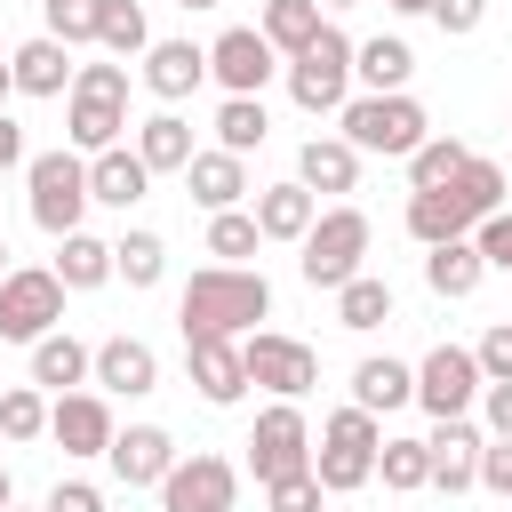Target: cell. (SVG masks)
<instances>
[{"label": "cell", "mask_w": 512, "mask_h": 512, "mask_svg": "<svg viewBox=\"0 0 512 512\" xmlns=\"http://www.w3.org/2000/svg\"><path fill=\"white\" fill-rule=\"evenodd\" d=\"M96 384H104V392H128V400L152 392V384H160L152 344H144V336H104V344H96Z\"/></svg>", "instance_id": "obj_25"}, {"label": "cell", "mask_w": 512, "mask_h": 512, "mask_svg": "<svg viewBox=\"0 0 512 512\" xmlns=\"http://www.w3.org/2000/svg\"><path fill=\"white\" fill-rule=\"evenodd\" d=\"M464 160H472V144H464V136H424V144L408 152V192H432V184H448Z\"/></svg>", "instance_id": "obj_36"}, {"label": "cell", "mask_w": 512, "mask_h": 512, "mask_svg": "<svg viewBox=\"0 0 512 512\" xmlns=\"http://www.w3.org/2000/svg\"><path fill=\"white\" fill-rule=\"evenodd\" d=\"M56 280H64V288H104V280H112V240L64 232V240H56Z\"/></svg>", "instance_id": "obj_31"}, {"label": "cell", "mask_w": 512, "mask_h": 512, "mask_svg": "<svg viewBox=\"0 0 512 512\" xmlns=\"http://www.w3.org/2000/svg\"><path fill=\"white\" fill-rule=\"evenodd\" d=\"M472 352H480V376H488V384H512V320H496Z\"/></svg>", "instance_id": "obj_44"}, {"label": "cell", "mask_w": 512, "mask_h": 512, "mask_svg": "<svg viewBox=\"0 0 512 512\" xmlns=\"http://www.w3.org/2000/svg\"><path fill=\"white\" fill-rule=\"evenodd\" d=\"M336 320H344L352 336H368V328H384V320H392V288H384L376 272H360V280H344V288H336Z\"/></svg>", "instance_id": "obj_34"}, {"label": "cell", "mask_w": 512, "mask_h": 512, "mask_svg": "<svg viewBox=\"0 0 512 512\" xmlns=\"http://www.w3.org/2000/svg\"><path fill=\"white\" fill-rule=\"evenodd\" d=\"M352 400H360L368 416H392V408H408V400H416V368H400L392 352H376V360H360V368H352Z\"/></svg>", "instance_id": "obj_27"}, {"label": "cell", "mask_w": 512, "mask_h": 512, "mask_svg": "<svg viewBox=\"0 0 512 512\" xmlns=\"http://www.w3.org/2000/svg\"><path fill=\"white\" fill-rule=\"evenodd\" d=\"M8 88H16V64H8V56H0V96H8Z\"/></svg>", "instance_id": "obj_52"}, {"label": "cell", "mask_w": 512, "mask_h": 512, "mask_svg": "<svg viewBox=\"0 0 512 512\" xmlns=\"http://www.w3.org/2000/svg\"><path fill=\"white\" fill-rule=\"evenodd\" d=\"M0 512H8V464H0Z\"/></svg>", "instance_id": "obj_53"}, {"label": "cell", "mask_w": 512, "mask_h": 512, "mask_svg": "<svg viewBox=\"0 0 512 512\" xmlns=\"http://www.w3.org/2000/svg\"><path fill=\"white\" fill-rule=\"evenodd\" d=\"M384 8H400V16H432V0H384Z\"/></svg>", "instance_id": "obj_51"}, {"label": "cell", "mask_w": 512, "mask_h": 512, "mask_svg": "<svg viewBox=\"0 0 512 512\" xmlns=\"http://www.w3.org/2000/svg\"><path fill=\"white\" fill-rule=\"evenodd\" d=\"M48 8V32L64 40V48H88L96 32H104V0H40Z\"/></svg>", "instance_id": "obj_41"}, {"label": "cell", "mask_w": 512, "mask_h": 512, "mask_svg": "<svg viewBox=\"0 0 512 512\" xmlns=\"http://www.w3.org/2000/svg\"><path fill=\"white\" fill-rule=\"evenodd\" d=\"M288 96H296V112H344L352 104V40L336 24H320V40L304 56H288Z\"/></svg>", "instance_id": "obj_7"}, {"label": "cell", "mask_w": 512, "mask_h": 512, "mask_svg": "<svg viewBox=\"0 0 512 512\" xmlns=\"http://www.w3.org/2000/svg\"><path fill=\"white\" fill-rule=\"evenodd\" d=\"M112 408H104V392H56V408H48V440L64 448V456H104L112 448Z\"/></svg>", "instance_id": "obj_15"}, {"label": "cell", "mask_w": 512, "mask_h": 512, "mask_svg": "<svg viewBox=\"0 0 512 512\" xmlns=\"http://www.w3.org/2000/svg\"><path fill=\"white\" fill-rule=\"evenodd\" d=\"M376 448H384V432H376V416L352 400V408H336L328 416V432H320V448H312V472H320V488L328 496H352V488H368L376 480Z\"/></svg>", "instance_id": "obj_5"}, {"label": "cell", "mask_w": 512, "mask_h": 512, "mask_svg": "<svg viewBox=\"0 0 512 512\" xmlns=\"http://www.w3.org/2000/svg\"><path fill=\"white\" fill-rule=\"evenodd\" d=\"M480 416L496 440H512V384H480Z\"/></svg>", "instance_id": "obj_49"}, {"label": "cell", "mask_w": 512, "mask_h": 512, "mask_svg": "<svg viewBox=\"0 0 512 512\" xmlns=\"http://www.w3.org/2000/svg\"><path fill=\"white\" fill-rule=\"evenodd\" d=\"M72 88H88V96H120V104H128V64H80Z\"/></svg>", "instance_id": "obj_47"}, {"label": "cell", "mask_w": 512, "mask_h": 512, "mask_svg": "<svg viewBox=\"0 0 512 512\" xmlns=\"http://www.w3.org/2000/svg\"><path fill=\"white\" fill-rule=\"evenodd\" d=\"M8 64H16V96H72V48H64L56 32L24 40Z\"/></svg>", "instance_id": "obj_22"}, {"label": "cell", "mask_w": 512, "mask_h": 512, "mask_svg": "<svg viewBox=\"0 0 512 512\" xmlns=\"http://www.w3.org/2000/svg\"><path fill=\"white\" fill-rule=\"evenodd\" d=\"M40 512H104V496H96V488H88V480H56V488H48V504H40Z\"/></svg>", "instance_id": "obj_48"}, {"label": "cell", "mask_w": 512, "mask_h": 512, "mask_svg": "<svg viewBox=\"0 0 512 512\" xmlns=\"http://www.w3.org/2000/svg\"><path fill=\"white\" fill-rule=\"evenodd\" d=\"M480 448H488V432L472 416H432V488H448V496L480 488Z\"/></svg>", "instance_id": "obj_16"}, {"label": "cell", "mask_w": 512, "mask_h": 512, "mask_svg": "<svg viewBox=\"0 0 512 512\" xmlns=\"http://www.w3.org/2000/svg\"><path fill=\"white\" fill-rule=\"evenodd\" d=\"M408 72H416L408 40H352V80H360L368 96H384V88H408Z\"/></svg>", "instance_id": "obj_30"}, {"label": "cell", "mask_w": 512, "mask_h": 512, "mask_svg": "<svg viewBox=\"0 0 512 512\" xmlns=\"http://www.w3.org/2000/svg\"><path fill=\"white\" fill-rule=\"evenodd\" d=\"M184 184H192V200H200L208 216H216V208H240V200H248V160L224 152V144H216V152H192Z\"/></svg>", "instance_id": "obj_23"}, {"label": "cell", "mask_w": 512, "mask_h": 512, "mask_svg": "<svg viewBox=\"0 0 512 512\" xmlns=\"http://www.w3.org/2000/svg\"><path fill=\"white\" fill-rule=\"evenodd\" d=\"M136 152H144V168H152V176H176V168H192V120H176V112H152V120H136Z\"/></svg>", "instance_id": "obj_28"}, {"label": "cell", "mask_w": 512, "mask_h": 512, "mask_svg": "<svg viewBox=\"0 0 512 512\" xmlns=\"http://www.w3.org/2000/svg\"><path fill=\"white\" fill-rule=\"evenodd\" d=\"M56 320H64V280H56V264H48V272L24 264V272L0 280V344H40Z\"/></svg>", "instance_id": "obj_8"}, {"label": "cell", "mask_w": 512, "mask_h": 512, "mask_svg": "<svg viewBox=\"0 0 512 512\" xmlns=\"http://www.w3.org/2000/svg\"><path fill=\"white\" fill-rule=\"evenodd\" d=\"M480 16H488V0H432V24H440L448 40H464V32H480Z\"/></svg>", "instance_id": "obj_45"}, {"label": "cell", "mask_w": 512, "mask_h": 512, "mask_svg": "<svg viewBox=\"0 0 512 512\" xmlns=\"http://www.w3.org/2000/svg\"><path fill=\"white\" fill-rule=\"evenodd\" d=\"M480 280H488V256H480V240H472V232H464V240H440V248H424V288H432V296L464 304Z\"/></svg>", "instance_id": "obj_21"}, {"label": "cell", "mask_w": 512, "mask_h": 512, "mask_svg": "<svg viewBox=\"0 0 512 512\" xmlns=\"http://www.w3.org/2000/svg\"><path fill=\"white\" fill-rule=\"evenodd\" d=\"M176 8H216V0H176Z\"/></svg>", "instance_id": "obj_55"}, {"label": "cell", "mask_w": 512, "mask_h": 512, "mask_svg": "<svg viewBox=\"0 0 512 512\" xmlns=\"http://www.w3.org/2000/svg\"><path fill=\"white\" fill-rule=\"evenodd\" d=\"M208 72L224 80V96H264V80L280 72V48H272L256 24H232V32H216V48H208Z\"/></svg>", "instance_id": "obj_14"}, {"label": "cell", "mask_w": 512, "mask_h": 512, "mask_svg": "<svg viewBox=\"0 0 512 512\" xmlns=\"http://www.w3.org/2000/svg\"><path fill=\"white\" fill-rule=\"evenodd\" d=\"M336 120H344V144H352V152H392V160H408V152L424 144V128H432V120H424V104H416L408 88L352 96Z\"/></svg>", "instance_id": "obj_3"}, {"label": "cell", "mask_w": 512, "mask_h": 512, "mask_svg": "<svg viewBox=\"0 0 512 512\" xmlns=\"http://www.w3.org/2000/svg\"><path fill=\"white\" fill-rule=\"evenodd\" d=\"M280 56H304L320 40V0H264V24H256Z\"/></svg>", "instance_id": "obj_32"}, {"label": "cell", "mask_w": 512, "mask_h": 512, "mask_svg": "<svg viewBox=\"0 0 512 512\" xmlns=\"http://www.w3.org/2000/svg\"><path fill=\"white\" fill-rule=\"evenodd\" d=\"M88 192H96L104 208H136V200L152 192V168H144V152H136V144L88 152Z\"/></svg>", "instance_id": "obj_20"}, {"label": "cell", "mask_w": 512, "mask_h": 512, "mask_svg": "<svg viewBox=\"0 0 512 512\" xmlns=\"http://www.w3.org/2000/svg\"><path fill=\"white\" fill-rule=\"evenodd\" d=\"M480 488L512 504V440H488V448H480Z\"/></svg>", "instance_id": "obj_46"}, {"label": "cell", "mask_w": 512, "mask_h": 512, "mask_svg": "<svg viewBox=\"0 0 512 512\" xmlns=\"http://www.w3.org/2000/svg\"><path fill=\"white\" fill-rule=\"evenodd\" d=\"M320 472H288V480H264V504L272 512H320Z\"/></svg>", "instance_id": "obj_42"}, {"label": "cell", "mask_w": 512, "mask_h": 512, "mask_svg": "<svg viewBox=\"0 0 512 512\" xmlns=\"http://www.w3.org/2000/svg\"><path fill=\"white\" fill-rule=\"evenodd\" d=\"M16 160H24V128L0 112V168H16Z\"/></svg>", "instance_id": "obj_50"}, {"label": "cell", "mask_w": 512, "mask_h": 512, "mask_svg": "<svg viewBox=\"0 0 512 512\" xmlns=\"http://www.w3.org/2000/svg\"><path fill=\"white\" fill-rule=\"evenodd\" d=\"M184 368H192V384H200L208 408H232V400L248 392V352H240V336L192 328V336H184Z\"/></svg>", "instance_id": "obj_12"}, {"label": "cell", "mask_w": 512, "mask_h": 512, "mask_svg": "<svg viewBox=\"0 0 512 512\" xmlns=\"http://www.w3.org/2000/svg\"><path fill=\"white\" fill-rule=\"evenodd\" d=\"M256 224H264V240H304L312 224H320V192L296 176V184H264L256 192Z\"/></svg>", "instance_id": "obj_24"}, {"label": "cell", "mask_w": 512, "mask_h": 512, "mask_svg": "<svg viewBox=\"0 0 512 512\" xmlns=\"http://www.w3.org/2000/svg\"><path fill=\"white\" fill-rule=\"evenodd\" d=\"M256 240H264L256 208H216V216H208V256H216V264H248Z\"/></svg>", "instance_id": "obj_37"}, {"label": "cell", "mask_w": 512, "mask_h": 512, "mask_svg": "<svg viewBox=\"0 0 512 512\" xmlns=\"http://www.w3.org/2000/svg\"><path fill=\"white\" fill-rule=\"evenodd\" d=\"M88 376H96V352H88L80 336L48 328V336L32 344V384H40V392H72V384H88Z\"/></svg>", "instance_id": "obj_26"}, {"label": "cell", "mask_w": 512, "mask_h": 512, "mask_svg": "<svg viewBox=\"0 0 512 512\" xmlns=\"http://www.w3.org/2000/svg\"><path fill=\"white\" fill-rule=\"evenodd\" d=\"M240 352H248V384H264L272 400H304V392L320 384V352L296 344V336L256 328V336H240Z\"/></svg>", "instance_id": "obj_9"}, {"label": "cell", "mask_w": 512, "mask_h": 512, "mask_svg": "<svg viewBox=\"0 0 512 512\" xmlns=\"http://www.w3.org/2000/svg\"><path fill=\"white\" fill-rule=\"evenodd\" d=\"M200 80H208V48H192V40H152L144 48V88L160 104H184Z\"/></svg>", "instance_id": "obj_18"}, {"label": "cell", "mask_w": 512, "mask_h": 512, "mask_svg": "<svg viewBox=\"0 0 512 512\" xmlns=\"http://www.w3.org/2000/svg\"><path fill=\"white\" fill-rule=\"evenodd\" d=\"M480 352H464V344H432L424 352V368H416V400L432 408V416H464L472 400H480Z\"/></svg>", "instance_id": "obj_13"}, {"label": "cell", "mask_w": 512, "mask_h": 512, "mask_svg": "<svg viewBox=\"0 0 512 512\" xmlns=\"http://www.w3.org/2000/svg\"><path fill=\"white\" fill-rule=\"evenodd\" d=\"M264 128H272V120H264V96H224V104H216V144L240 152V160L264 144Z\"/></svg>", "instance_id": "obj_35"}, {"label": "cell", "mask_w": 512, "mask_h": 512, "mask_svg": "<svg viewBox=\"0 0 512 512\" xmlns=\"http://www.w3.org/2000/svg\"><path fill=\"white\" fill-rule=\"evenodd\" d=\"M112 472H120V488H160L168 472H176V440L160 432V424H128V432H112Z\"/></svg>", "instance_id": "obj_17"}, {"label": "cell", "mask_w": 512, "mask_h": 512, "mask_svg": "<svg viewBox=\"0 0 512 512\" xmlns=\"http://www.w3.org/2000/svg\"><path fill=\"white\" fill-rule=\"evenodd\" d=\"M248 464L256 480H288V472H312V432H304V408L296 400H272L248 432Z\"/></svg>", "instance_id": "obj_10"}, {"label": "cell", "mask_w": 512, "mask_h": 512, "mask_svg": "<svg viewBox=\"0 0 512 512\" xmlns=\"http://www.w3.org/2000/svg\"><path fill=\"white\" fill-rule=\"evenodd\" d=\"M8 272H16V264H8V248H0V280H8Z\"/></svg>", "instance_id": "obj_54"}, {"label": "cell", "mask_w": 512, "mask_h": 512, "mask_svg": "<svg viewBox=\"0 0 512 512\" xmlns=\"http://www.w3.org/2000/svg\"><path fill=\"white\" fill-rule=\"evenodd\" d=\"M328 8H360V0H328Z\"/></svg>", "instance_id": "obj_56"}, {"label": "cell", "mask_w": 512, "mask_h": 512, "mask_svg": "<svg viewBox=\"0 0 512 512\" xmlns=\"http://www.w3.org/2000/svg\"><path fill=\"white\" fill-rule=\"evenodd\" d=\"M96 48H112L120 64H128V56H144V48H152L144 8H136V0H104V32H96Z\"/></svg>", "instance_id": "obj_39"}, {"label": "cell", "mask_w": 512, "mask_h": 512, "mask_svg": "<svg viewBox=\"0 0 512 512\" xmlns=\"http://www.w3.org/2000/svg\"><path fill=\"white\" fill-rule=\"evenodd\" d=\"M272 312V288L256 264H200L176 296V328H216V336H256V320Z\"/></svg>", "instance_id": "obj_1"}, {"label": "cell", "mask_w": 512, "mask_h": 512, "mask_svg": "<svg viewBox=\"0 0 512 512\" xmlns=\"http://www.w3.org/2000/svg\"><path fill=\"white\" fill-rule=\"evenodd\" d=\"M0 432L8 440H40L48 432V392L40 384H8L0 392Z\"/></svg>", "instance_id": "obj_40"}, {"label": "cell", "mask_w": 512, "mask_h": 512, "mask_svg": "<svg viewBox=\"0 0 512 512\" xmlns=\"http://www.w3.org/2000/svg\"><path fill=\"white\" fill-rule=\"evenodd\" d=\"M8 512H16V504H8Z\"/></svg>", "instance_id": "obj_57"}, {"label": "cell", "mask_w": 512, "mask_h": 512, "mask_svg": "<svg viewBox=\"0 0 512 512\" xmlns=\"http://www.w3.org/2000/svg\"><path fill=\"white\" fill-rule=\"evenodd\" d=\"M296 176H304L312 192H352V184H360V152H352L344 136H312V144L296 152Z\"/></svg>", "instance_id": "obj_29"}, {"label": "cell", "mask_w": 512, "mask_h": 512, "mask_svg": "<svg viewBox=\"0 0 512 512\" xmlns=\"http://www.w3.org/2000/svg\"><path fill=\"white\" fill-rule=\"evenodd\" d=\"M376 472H384V488H432V440H384L376 448Z\"/></svg>", "instance_id": "obj_38"}, {"label": "cell", "mask_w": 512, "mask_h": 512, "mask_svg": "<svg viewBox=\"0 0 512 512\" xmlns=\"http://www.w3.org/2000/svg\"><path fill=\"white\" fill-rule=\"evenodd\" d=\"M24 184H32V224L48 232V240H64V232H80V208L96 200L88 192V152H32L24 160Z\"/></svg>", "instance_id": "obj_4"}, {"label": "cell", "mask_w": 512, "mask_h": 512, "mask_svg": "<svg viewBox=\"0 0 512 512\" xmlns=\"http://www.w3.org/2000/svg\"><path fill=\"white\" fill-rule=\"evenodd\" d=\"M120 128H128V104H120V96L72 88V104H64V144H72V152H112Z\"/></svg>", "instance_id": "obj_19"}, {"label": "cell", "mask_w": 512, "mask_h": 512, "mask_svg": "<svg viewBox=\"0 0 512 512\" xmlns=\"http://www.w3.org/2000/svg\"><path fill=\"white\" fill-rule=\"evenodd\" d=\"M472 240H480V256H488V272H512V208H496V216H480V224H472Z\"/></svg>", "instance_id": "obj_43"}, {"label": "cell", "mask_w": 512, "mask_h": 512, "mask_svg": "<svg viewBox=\"0 0 512 512\" xmlns=\"http://www.w3.org/2000/svg\"><path fill=\"white\" fill-rule=\"evenodd\" d=\"M296 248H304V256H296V272H304L312 288H328V296H336L344 280H360V256H368V216H360V208H328V216H320Z\"/></svg>", "instance_id": "obj_6"}, {"label": "cell", "mask_w": 512, "mask_h": 512, "mask_svg": "<svg viewBox=\"0 0 512 512\" xmlns=\"http://www.w3.org/2000/svg\"><path fill=\"white\" fill-rule=\"evenodd\" d=\"M232 496H240V472H232V456H208V448L176 456V472L160 480L168 512H232Z\"/></svg>", "instance_id": "obj_11"}, {"label": "cell", "mask_w": 512, "mask_h": 512, "mask_svg": "<svg viewBox=\"0 0 512 512\" xmlns=\"http://www.w3.org/2000/svg\"><path fill=\"white\" fill-rule=\"evenodd\" d=\"M112 272H120L128 288H160V272H168V240H160V232H120V240H112Z\"/></svg>", "instance_id": "obj_33"}, {"label": "cell", "mask_w": 512, "mask_h": 512, "mask_svg": "<svg viewBox=\"0 0 512 512\" xmlns=\"http://www.w3.org/2000/svg\"><path fill=\"white\" fill-rule=\"evenodd\" d=\"M504 208V168L496 160H464L448 184H432V192H408V232L424 240V248H440V240H464L480 216H496Z\"/></svg>", "instance_id": "obj_2"}]
</instances>
